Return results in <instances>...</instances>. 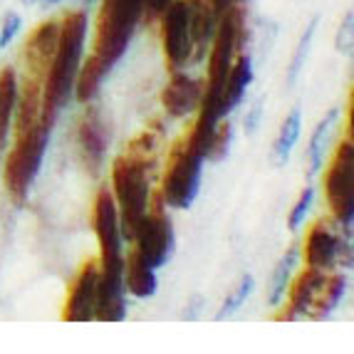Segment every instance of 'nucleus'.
Masks as SVG:
<instances>
[{"mask_svg": "<svg viewBox=\"0 0 354 354\" xmlns=\"http://www.w3.org/2000/svg\"><path fill=\"white\" fill-rule=\"evenodd\" d=\"M253 80H255L253 57L245 53L236 55L233 65H230L228 77H225L223 97H221V114H223V119L228 117V114L236 112V106L243 102V97H245L250 84H253Z\"/></svg>", "mask_w": 354, "mask_h": 354, "instance_id": "17", "label": "nucleus"}, {"mask_svg": "<svg viewBox=\"0 0 354 354\" xmlns=\"http://www.w3.org/2000/svg\"><path fill=\"white\" fill-rule=\"evenodd\" d=\"M337 119H339V109H330V112L325 114V119L315 127L313 136H310V144H307V178H315L322 171L327 139H330V131H332V127L337 124Z\"/></svg>", "mask_w": 354, "mask_h": 354, "instance_id": "23", "label": "nucleus"}, {"mask_svg": "<svg viewBox=\"0 0 354 354\" xmlns=\"http://www.w3.org/2000/svg\"><path fill=\"white\" fill-rule=\"evenodd\" d=\"M302 255H305V266L317 268V270H352L354 263V250H352V238L344 236L339 223L335 218H319L315 225H310L305 236V245H302Z\"/></svg>", "mask_w": 354, "mask_h": 354, "instance_id": "8", "label": "nucleus"}, {"mask_svg": "<svg viewBox=\"0 0 354 354\" xmlns=\"http://www.w3.org/2000/svg\"><path fill=\"white\" fill-rule=\"evenodd\" d=\"M127 319V290L122 275H102L97 283L95 322H124Z\"/></svg>", "mask_w": 354, "mask_h": 354, "instance_id": "16", "label": "nucleus"}, {"mask_svg": "<svg viewBox=\"0 0 354 354\" xmlns=\"http://www.w3.org/2000/svg\"><path fill=\"white\" fill-rule=\"evenodd\" d=\"M203 156L189 144L186 134L178 139L169 151L166 159V171L161 178L159 196L166 203V208L174 211H186L194 206L201 191V176H203Z\"/></svg>", "mask_w": 354, "mask_h": 354, "instance_id": "5", "label": "nucleus"}, {"mask_svg": "<svg viewBox=\"0 0 354 354\" xmlns=\"http://www.w3.org/2000/svg\"><path fill=\"white\" fill-rule=\"evenodd\" d=\"M325 278H327L325 270H317V268H310V266H305V270L297 272L295 278L290 280V288L285 292L288 302L283 300L285 307L278 313L280 322H297V319L307 317L319 288L325 283Z\"/></svg>", "mask_w": 354, "mask_h": 354, "instance_id": "14", "label": "nucleus"}, {"mask_svg": "<svg viewBox=\"0 0 354 354\" xmlns=\"http://www.w3.org/2000/svg\"><path fill=\"white\" fill-rule=\"evenodd\" d=\"M161 45L169 70H183L191 62V15L186 0H171L161 12Z\"/></svg>", "mask_w": 354, "mask_h": 354, "instance_id": "10", "label": "nucleus"}, {"mask_svg": "<svg viewBox=\"0 0 354 354\" xmlns=\"http://www.w3.org/2000/svg\"><path fill=\"white\" fill-rule=\"evenodd\" d=\"M97 283H100V260H87L70 283L62 319L67 322H95Z\"/></svg>", "mask_w": 354, "mask_h": 354, "instance_id": "12", "label": "nucleus"}, {"mask_svg": "<svg viewBox=\"0 0 354 354\" xmlns=\"http://www.w3.org/2000/svg\"><path fill=\"white\" fill-rule=\"evenodd\" d=\"M50 147V129L37 124L35 129H28L23 134H15V144L10 147L3 164V181H6V191L12 201L23 206L28 201L30 189L35 183L37 174L45 153Z\"/></svg>", "mask_w": 354, "mask_h": 354, "instance_id": "4", "label": "nucleus"}, {"mask_svg": "<svg viewBox=\"0 0 354 354\" xmlns=\"http://www.w3.org/2000/svg\"><path fill=\"white\" fill-rule=\"evenodd\" d=\"M300 129H302V109L300 106H292L290 114L285 117V122L280 124V131L270 149V161L275 169H280V166H285L290 161V153H292L297 139H300Z\"/></svg>", "mask_w": 354, "mask_h": 354, "instance_id": "22", "label": "nucleus"}, {"mask_svg": "<svg viewBox=\"0 0 354 354\" xmlns=\"http://www.w3.org/2000/svg\"><path fill=\"white\" fill-rule=\"evenodd\" d=\"M335 48L339 55H352V48H354V12L352 10L344 12L342 23L337 28Z\"/></svg>", "mask_w": 354, "mask_h": 354, "instance_id": "29", "label": "nucleus"}, {"mask_svg": "<svg viewBox=\"0 0 354 354\" xmlns=\"http://www.w3.org/2000/svg\"><path fill=\"white\" fill-rule=\"evenodd\" d=\"M213 3H216V0H213ZM216 8H218V6H216ZM218 12H221V10H218Z\"/></svg>", "mask_w": 354, "mask_h": 354, "instance_id": "38", "label": "nucleus"}, {"mask_svg": "<svg viewBox=\"0 0 354 354\" xmlns=\"http://www.w3.org/2000/svg\"><path fill=\"white\" fill-rule=\"evenodd\" d=\"M122 280H124V290L136 300H149L156 295L159 290V278L149 263H144L142 255L134 248H129L124 258V270H122Z\"/></svg>", "mask_w": 354, "mask_h": 354, "instance_id": "18", "label": "nucleus"}, {"mask_svg": "<svg viewBox=\"0 0 354 354\" xmlns=\"http://www.w3.org/2000/svg\"><path fill=\"white\" fill-rule=\"evenodd\" d=\"M203 295H194L191 297V305H189V310H186V313H183V319H186V322H194L196 317H198V313H201V307H203Z\"/></svg>", "mask_w": 354, "mask_h": 354, "instance_id": "33", "label": "nucleus"}, {"mask_svg": "<svg viewBox=\"0 0 354 354\" xmlns=\"http://www.w3.org/2000/svg\"><path fill=\"white\" fill-rule=\"evenodd\" d=\"M57 37H59V20H45V23H40L30 32L23 50L25 77H32V80L45 82L55 48H57Z\"/></svg>", "mask_w": 354, "mask_h": 354, "instance_id": "13", "label": "nucleus"}, {"mask_svg": "<svg viewBox=\"0 0 354 354\" xmlns=\"http://www.w3.org/2000/svg\"><path fill=\"white\" fill-rule=\"evenodd\" d=\"M87 112L82 114L80 124H77V149H80V156H82V164L92 176L102 171L104 166V156L109 142H112V131L106 124L104 112H102L97 104H84Z\"/></svg>", "mask_w": 354, "mask_h": 354, "instance_id": "11", "label": "nucleus"}, {"mask_svg": "<svg viewBox=\"0 0 354 354\" xmlns=\"http://www.w3.org/2000/svg\"><path fill=\"white\" fill-rule=\"evenodd\" d=\"M230 144H233V127H230V122L221 119L218 127H216V131H213V136H211V147H208L206 161H213V164L223 161L230 153Z\"/></svg>", "mask_w": 354, "mask_h": 354, "instance_id": "27", "label": "nucleus"}, {"mask_svg": "<svg viewBox=\"0 0 354 354\" xmlns=\"http://www.w3.org/2000/svg\"><path fill=\"white\" fill-rule=\"evenodd\" d=\"M317 25H319V18L315 15V18L305 25V30H302L300 40H297V48H295V53H292V59H290L288 77H285L288 87H295L297 80H300V75H302V70H305V62H307V57H310V50H313L315 32H317Z\"/></svg>", "mask_w": 354, "mask_h": 354, "instance_id": "25", "label": "nucleus"}, {"mask_svg": "<svg viewBox=\"0 0 354 354\" xmlns=\"http://www.w3.org/2000/svg\"><path fill=\"white\" fill-rule=\"evenodd\" d=\"M325 198L330 216L344 236L352 238L354 225V136H344L325 169Z\"/></svg>", "mask_w": 354, "mask_h": 354, "instance_id": "6", "label": "nucleus"}, {"mask_svg": "<svg viewBox=\"0 0 354 354\" xmlns=\"http://www.w3.org/2000/svg\"><path fill=\"white\" fill-rule=\"evenodd\" d=\"M37 3H40L42 8H55V6H59L62 0H37Z\"/></svg>", "mask_w": 354, "mask_h": 354, "instance_id": "35", "label": "nucleus"}, {"mask_svg": "<svg viewBox=\"0 0 354 354\" xmlns=\"http://www.w3.org/2000/svg\"><path fill=\"white\" fill-rule=\"evenodd\" d=\"M129 245L142 255L144 263H149L153 270L164 268L171 260L174 248H176V233H174L171 216L166 211V203L161 201L159 194L149 198L147 213L136 225Z\"/></svg>", "mask_w": 354, "mask_h": 354, "instance_id": "7", "label": "nucleus"}, {"mask_svg": "<svg viewBox=\"0 0 354 354\" xmlns=\"http://www.w3.org/2000/svg\"><path fill=\"white\" fill-rule=\"evenodd\" d=\"M164 144L161 129H147L131 139V144L119 153L112 164V191L119 213L122 238L131 243L134 230L147 213L151 198V169L159 159V149Z\"/></svg>", "mask_w": 354, "mask_h": 354, "instance_id": "1", "label": "nucleus"}, {"mask_svg": "<svg viewBox=\"0 0 354 354\" xmlns=\"http://www.w3.org/2000/svg\"><path fill=\"white\" fill-rule=\"evenodd\" d=\"M297 263H300V245H290L285 250V255L278 260V266L272 270L270 278V288H268V305L270 307H280L285 300V292L290 288V280H292V272H295Z\"/></svg>", "mask_w": 354, "mask_h": 354, "instance_id": "24", "label": "nucleus"}, {"mask_svg": "<svg viewBox=\"0 0 354 354\" xmlns=\"http://www.w3.org/2000/svg\"><path fill=\"white\" fill-rule=\"evenodd\" d=\"M109 67L97 57L95 53H89L87 57H82L80 62V70H77L75 77V89H72V95L80 104H89V102H95L100 97V89L102 82H104V77L109 75Z\"/></svg>", "mask_w": 354, "mask_h": 354, "instance_id": "19", "label": "nucleus"}, {"mask_svg": "<svg viewBox=\"0 0 354 354\" xmlns=\"http://www.w3.org/2000/svg\"><path fill=\"white\" fill-rule=\"evenodd\" d=\"M18 102V75L12 67L0 70V156L6 153L8 139L12 134V117Z\"/></svg>", "mask_w": 354, "mask_h": 354, "instance_id": "21", "label": "nucleus"}, {"mask_svg": "<svg viewBox=\"0 0 354 354\" xmlns=\"http://www.w3.org/2000/svg\"><path fill=\"white\" fill-rule=\"evenodd\" d=\"M20 3H23V6H35L37 0H20Z\"/></svg>", "mask_w": 354, "mask_h": 354, "instance_id": "37", "label": "nucleus"}, {"mask_svg": "<svg viewBox=\"0 0 354 354\" xmlns=\"http://www.w3.org/2000/svg\"><path fill=\"white\" fill-rule=\"evenodd\" d=\"M89 18L87 10H72L59 20V37L55 48L53 62H50L48 77L42 84V106H40V124L53 131L59 114L67 106L75 89V77L80 70V62L84 57V40H87Z\"/></svg>", "mask_w": 354, "mask_h": 354, "instance_id": "2", "label": "nucleus"}, {"mask_svg": "<svg viewBox=\"0 0 354 354\" xmlns=\"http://www.w3.org/2000/svg\"><path fill=\"white\" fill-rule=\"evenodd\" d=\"M253 290H255V278L253 275H243L241 283L230 290V295L225 297L223 305H221V310L216 313V322H223V319L233 317V315L245 305V300L253 295Z\"/></svg>", "mask_w": 354, "mask_h": 354, "instance_id": "26", "label": "nucleus"}, {"mask_svg": "<svg viewBox=\"0 0 354 354\" xmlns=\"http://www.w3.org/2000/svg\"><path fill=\"white\" fill-rule=\"evenodd\" d=\"M144 18V0H100L92 53L109 70L124 57L131 37Z\"/></svg>", "mask_w": 354, "mask_h": 354, "instance_id": "3", "label": "nucleus"}, {"mask_svg": "<svg viewBox=\"0 0 354 354\" xmlns=\"http://www.w3.org/2000/svg\"><path fill=\"white\" fill-rule=\"evenodd\" d=\"M245 0H216V6H218V10L223 12L225 8H230V6H243Z\"/></svg>", "mask_w": 354, "mask_h": 354, "instance_id": "34", "label": "nucleus"}, {"mask_svg": "<svg viewBox=\"0 0 354 354\" xmlns=\"http://www.w3.org/2000/svg\"><path fill=\"white\" fill-rule=\"evenodd\" d=\"M92 228L100 243V272L102 275H122L124 270V238L119 228V213L112 191L102 186L92 203Z\"/></svg>", "mask_w": 354, "mask_h": 354, "instance_id": "9", "label": "nucleus"}, {"mask_svg": "<svg viewBox=\"0 0 354 354\" xmlns=\"http://www.w3.org/2000/svg\"><path fill=\"white\" fill-rule=\"evenodd\" d=\"M20 28H23V18L18 12H8L3 18V28H0V48H8L20 32Z\"/></svg>", "mask_w": 354, "mask_h": 354, "instance_id": "31", "label": "nucleus"}, {"mask_svg": "<svg viewBox=\"0 0 354 354\" xmlns=\"http://www.w3.org/2000/svg\"><path fill=\"white\" fill-rule=\"evenodd\" d=\"M203 95V82L194 80L191 75H186L183 70H174L171 80L161 92V104H164V112L174 119L191 117V114L198 109Z\"/></svg>", "mask_w": 354, "mask_h": 354, "instance_id": "15", "label": "nucleus"}, {"mask_svg": "<svg viewBox=\"0 0 354 354\" xmlns=\"http://www.w3.org/2000/svg\"><path fill=\"white\" fill-rule=\"evenodd\" d=\"M313 203H315V189H313V186H305V189H302V194L297 196L295 206L290 208V216H288V228L290 230H300L302 228L305 218L310 216V211H313Z\"/></svg>", "mask_w": 354, "mask_h": 354, "instance_id": "28", "label": "nucleus"}, {"mask_svg": "<svg viewBox=\"0 0 354 354\" xmlns=\"http://www.w3.org/2000/svg\"><path fill=\"white\" fill-rule=\"evenodd\" d=\"M347 288H349L347 272H344V270L342 272H332V270L327 272L325 283H322V288H319L313 307H310V315H307V319H327V317H330L337 307H339V302H342Z\"/></svg>", "mask_w": 354, "mask_h": 354, "instance_id": "20", "label": "nucleus"}, {"mask_svg": "<svg viewBox=\"0 0 354 354\" xmlns=\"http://www.w3.org/2000/svg\"><path fill=\"white\" fill-rule=\"evenodd\" d=\"M171 0H144V23H156Z\"/></svg>", "mask_w": 354, "mask_h": 354, "instance_id": "32", "label": "nucleus"}, {"mask_svg": "<svg viewBox=\"0 0 354 354\" xmlns=\"http://www.w3.org/2000/svg\"><path fill=\"white\" fill-rule=\"evenodd\" d=\"M263 117H266V97H258V100L253 102V106L248 109V114H245V119H243L245 134L253 136L255 131L260 129V124H263Z\"/></svg>", "mask_w": 354, "mask_h": 354, "instance_id": "30", "label": "nucleus"}, {"mask_svg": "<svg viewBox=\"0 0 354 354\" xmlns=\"http://www.w3.org/2000/svg\"><path fill=\"white\" fill-rule=\"evenodd\" d=\"M100 0H82V10H89V8H95Z\"/></svg>", "mask_w": 354, "mask_h": 354, "instance_id": "36", "label": "nucleus"}]
</instances>
